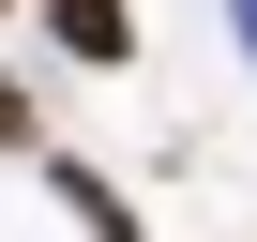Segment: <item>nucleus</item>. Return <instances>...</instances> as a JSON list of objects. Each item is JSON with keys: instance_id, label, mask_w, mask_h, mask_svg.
Wrapping results in <instances>:
<instances>
[{"instance_id": "7ed1b4c3", "label": "nucleus", "mask_w": 257, "mask_h": 242, "mask_svg": "<svg viewBox=\"0 0 257 242\" xmlns=\"http://www.w3.org/2000/svg\"><path fill=\"white\" fill-rule=\"evenodd\" d=\"M46 121H31V76H0V152H31Z\"/></svg>"}, {"instance_id": "f257e3e1", "label": "nucleus", "mask_w": 257, "mask_h": 242, "mask_svg": "<svg viewBox=\"0 0 257 242\" xmlns=\"http://www.w3.org/2000/svg\"><path fill=\"white\" fill-rule=\"evenodd\" d=\"M46 31H61L91 76H121V61H137V16H121V0H46Z\"/></svg>"}, {"instance_id": "20e7f679", "label": "nucleus", "mask_w": 257, "mask_h": 242, "mask_svg": "<svg viewBox=\"0 0 257 242\" xmlns=\"http://www.w3.org/2000/svg\"><path fill=\"white\" fill-rule=\"evenodd\" d=\"M227 31H242V61H257V0H227Z\"/></svg>"}, {"instance_id": "f03ea898", "label": "nucleus", "mask_w": 257, "mask_h": 242, "mask_svg": "<svg viewBox=\"0 0 257 242\" xmlns=\"http://www.w3.org/2000/svg\"><path fill=\"white\" fill-rule=\"evenodd\" d=\"M46 182H61V212H76V227H91V242H137V212H121V197H106V182H91V167H46Z\"/></svg>"}]
</instances>
